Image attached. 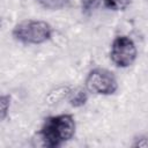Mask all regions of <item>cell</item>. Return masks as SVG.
<instances>
[{
	"instance_id": "6da1fadb",
	"label": "cell",
	"mask_w": 148,
	"mask_h": 148,
	"mask_svg": "<svg viewBox=\"0 0 148 148\" xmlns=\"http://www.w3.org/2000/svg\"><path fill=\"white\" fill-rule=\"evenodd\" d=\"M76 132V121L71 113H60L44 119L37 136L40 146L57 148L73 139Z\"/></svg>"
},
{
	"instance_id": "7a4b0ae2",
	"label": "cell",
	"mask_w": 148,
	"mask_h": 148,
	"mask_svg": "<svg viewBox=\"0 0 148 148\" xmlns=\"http://www.w3.org/2000/svg\"><path fill=\"white\" fill-rule=\"evenodd\" d=\"M12 36L16 42L24 45H42L51 40L53 27L43 20H24L15 24Z\"/></svg>"
},
{
	"instance_id": "3957f363",
	"label": "cell",
	"mask_w": 148,
	"mask_h": 148,
	"mask_svg": "<svg viewBox=\"0 0 148 148\" xmlns=\"http://www.w3.org/2000/svg\"><path fill=\"white\" fill-rule=\"evenodd\" d=\"M84 88L89 94L111 96L117 92L119 84L116 75L111 71L96 67L88 72L84 80Z\"/></svg>"
},
{
	"instance_id": "277c9868",
	"label": "cell",
	"mask_w": 148,
	"mask_h": 148,
	"mask_svg": "<svg viewBox=\"0 0 148 148\" xmlns=\"http://www.w3.org/2000/svg\"><path fill=\"white\" fill-rule=\"evenodd\" d=\"M138 58V47L134 40L126 36H116L110 46V60L118 68L131 67Z\"/></svg>"
},
{
	"instance_id": "5b68a950",
	"label": "cell",
	"mask_w": 148,
	"mask_h": 148,
	"mask_svg": "<svg viewBox=\"0 0 148 148\" xmlns=\"http://www.w3.org/2000/svg\"><path fill=\"white\" fill-rule=\"evenodd\" d=\"M71 89H72V87L67 86V84H61V86H58V87L51 89L47 92V95L45 96V103L51 106L59 104L60 102H62L67 98Z\"/></svg>"
},
{
	"instance_id": "8992f818",
	"label": "cell",
	"mask_w": 148,
	"mask_h": 148,
	"mask_svg": "<svg viewBox=\"0 0 148 148\" xmlns=\"http://www.w3.org/2000/svg\"><path fill=\"white\" fill-rule=\"evenodd\" d=\"M88 98H89V92L87 91V89L84 87H76L71 89L66 101L73 108H82L83 105L87 104Z\"/></svg>"
},
{
	"instance_id": "52a82bcc",
	"label": "cell",
	"mask_w": 148,
	"mask_h": 148,
	"mask_svg": "<svg viewBox=\"0 0 148 148\" xmlns=\"http://www.w3.org/2000/svg\"><path fill=\"white\" fill-rule=\"evenodd\" d=\"M40 7L47 10H61L71 6V0H36Z\"/></svg>"
},
{
	"instance_id": "ba28073f",
	"label": "cell",
	"mask_w": 148,
	"mask_h": 148,
	"mask_svg": "<svg viewBox=\"0 0 148 148\" xmlns=\"http://www.w3.org/2000/svg\"><path fill=\"white\" fill-rule=\"evenodd\" d=\"M132 0H103L104 7L113 10V12H123L126 10L130 5H131Z\"/></svg>"
},
{
	"instance_id": "9c48e42d",
	"label": "cell",
	"mask_w": 148,
	"mask_h": 148,
	"mask_svg": "<svg viewBox=\"0 0 148 148\" xmlns=\"http://www.w3.org/2000/svg\"><path fill=\"white\" fill-rule=\"evenodd\" d=\"M12 105V97L9 95H0V123H2L9 113Z\"/></svg>"
},
{
	"instance_id": "30bf717a",
	"label": "cell",
	"mask_w": 148,
	"mask_h": 148,
	"mask_svg": "<svg viewBox=\"0 0 148 148\" xmlns=\"http://www.w3.org/2000/svg\"><path fill=\"white\" fill-rule=\"evenodd\" d=\"M103 0H80V5H81V9L82 13L86 15L91 14L94 10H96Z\"/></svg>"
},
{
	"instance_id": "8fae6325",
	"label": "cell",
	"mask_w": 148,
	"mask_h": 148,
	"mask_svg": "<svg viewBox=\"0 0 148 148\" xmlns=\"http://www.w3.org/2000/svg\"><path fill=\"white\" fill-rule=\"evenodd\" d=\"M135 141L132 146L133 147H147L148 146V140L147 135H139V138H135Z\"/></svg>"
}]
</instances>
